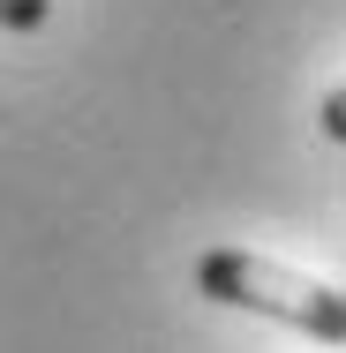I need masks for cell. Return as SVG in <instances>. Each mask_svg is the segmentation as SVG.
<instances>
[{
  "instance_id": "cell-1",
  "label": "cell",
  "mask_w": 346,
  "mask_h": 353,
  "mask_svg": "<svg viewBox=\"0 0 346 353\" xmlns=\"http://www.w3.org/2000/svg\"><path fill=\"white\" fill-rule=\"evenodd\" d=\"M196 293L218 308H249V316H271L286 331H309L324 346L346 339V293L331 279H309V271H286L271 256H249V248H211L196 263Z\"/></svg>"
},
{
  "instance_id": "cell-3",
  "label": "cell",
  "mask_w": 346,
  "mask_h": 353,
  "mask_svg": "<svg viewBox=\"0 0 346 353\" xmlns=\"http://www.w3.org/2000/svg\"><path fill=\"white\" fill-rule=\"evenodd\" d=\"M324 136H346V90H324Z\"/></svg>"
},
{
  "instance_id": "cell-2",
  "label": "cell",
  "mask_w": 346,
  "mask_h": 353,
  "mask_svg": "<svg viewBox=\"0 0 346 353\" xmlns=\"http://www.w3.org/2000/svg\"><path fill=\"white\" fill-rule=\"evenodd\" d=\"M53 15V0H0V30H38Z\"/></svg>"
}]
</instances>
